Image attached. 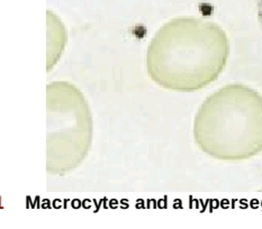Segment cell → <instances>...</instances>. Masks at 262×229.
<instances>
[{
	"label": "cell",
	"mask_w": 262,
	"mask_h": 229,
	"mask_svg": "<svg viewBox=\"0 0 262 229\" xmlns=\"http://www.w3.org/2000/svg\"><path fill=\"white\" fill-rule=\"evenodd\" d=\"M229 55V38L219 24L198 17H176L152 37L146 71L163 89L195 93L221 76Z\"/></svg>",
	"instance_id": "1"
},
{
	"label": "cell",
	"mask_w": 262,
	"mask_h": 229,
	"mask_svg": "<svg viewBox=\"0 0 262 229\" xmlns=\"http://www.w3.org/2000/svg\"><path fill=\"white\" fill-rule=\"evenodd\" d=\"M47 171L63 175L88 155L93 141L89 105L76 85L64 81L47 87Z\"/></svg>",
	"instance_id": "3"
},
{
	"label": "cell",
	"mask_w": 262,
	"mask_h": 229,
	"mask_svg": "<svg viewBox=\"0 0 262 229\" xmlns=\"http://www.w3.org/2000/svg\"><path fill=\"white\" fill-rule=\"evenodd\" d=\"M257 11H258V18L260 21V25L262 27V0H257Z\"/></svg>",
	"instance_id": "4"
},
{
	"label": "cell",
	"mask_w": 262,
	"mask_h": 229,
	"mask_svg": "<svg viewBox=\"0 0 262 229\" xmlns=\"http://www.w3.org/2000/svg\"><path fill=\"white\" fill-rule=\"evenodd\" d=\"M199 150L219 161L240 162L262 153V96L227 84L205 100L193 120Z\"/></svg>",
	"instance_id": "2"
}]
</instances>
